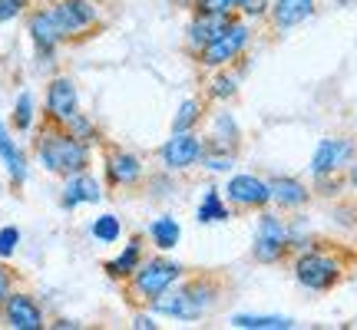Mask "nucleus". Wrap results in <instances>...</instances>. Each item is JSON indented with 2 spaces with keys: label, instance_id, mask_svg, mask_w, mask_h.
<instances>
[{
  "label": "nucleus",
  "instance_id": "1",
  "mask_svg": "<svg viewBox=\"0 0 357 330\" xmlns=\"http://www.w3.org/2000/svg\"><path fill=\"white\" fill-rule=\"evenodd\" d=\"M222 297V284L208 274L199 278H182L176 288H169L166 294H159L155 301H149V311L155 317H172V320H202Z\"/></svg>",
  "mask_w": 357,
  "mask_h": 330
},
{
  "label": "nucleus",
  "instance_id": "2",
  "mask_svg": "<svg viewBox=\"0 0 357 330\" xmlns=\"http://www.w3.org/2000/svg\"><path fill=\"white\" fill-rule=\"evenodd\" d=\"M33 149H37V162L50 175H60V178L86 172L89 165H93V146L73 139L63 126H53V123H47V126L40 129Z\"/></svg>",
  "mask_w": 357,
  "mask_h": 330
},
{
  "label": "nucleus",
  "instance_id": "3",
  "mask_svg": "<svg viewBox=\"0 0 357 330\" xmlns=\"http://www.w3.org/2000/svg\"><path fill=\"white\" fill-rule=\"evenodd\" d=\"M344 258L334 251V248H305V251H294V281L305 288V291L324 294L334 291L341 281H344Z\"/></svg>",
  "mask_w": 357,
  "mask_h": 330
},
{
  "label": "nucleus",
  "instance_id": "4",
  "mask_svg": "<svg viewBox=\"0 0 357 330\" xmlns=\"http://www.w3.org/2000/svg\"><path fill=\"white\" fill-rule=\"evenodd\" d=\"M182 278H185V267L159 251L155 258H142V265L126 278L129 297L139 301V304H149L159 294H166L169 288H176Z\"/></svg>",
  "mask_w": 357,
  "mask_h": 330
},
{
  "label": "nucleus",
  "instance_id": "5",
  "mask_svg": "<svg viewBox=\"0 0 357 330\" xmlns=\"http://www.w3.org/2000/svg\"><path fill=\"white\" fill-rule=\"evenodd\" d=\"M248 43H252V20H245V17L235 13L229 24L222 26L215 37L195 53V60H199V66L208 70V73H212V70H225V66H231L235 60H242L245 50H248Z\"/></svg>",
  "mask_w": 357,
  "mask_h": 330
},
{
  "label": "nucleus",
  "instance_id": "6",
  "mask_svg": "<svg viewBox=\"0 0 357 330\" xmlns=\"http://www.w3.org/2000/svg\"><path fill=\"white\" fill-rule=\"evenodd\" d=\"M288 254H291V244H288V218L261 208L258 212L255 238H252V258H255L258 265H278Z\"/></svg>",
  "mask_w": 357,
  "mask_h": 330
},
{
  "label": "nucleus",
  "instance_id": "7",
  "mask_svg": "<svg viewBox=\"0 0 357 330\" xmlns=\"http://www.w3.org/2000/svg\"><path fill=\"white\" fill-rule=\"evenodd\" d=\"M50 17L56 20L63 40H79V37H89L96 26H100V7L93 0H50L47 3Z\"/></svg>",
  "mask_w": 357,
  "mask_h": 330
},
{
  "label": "nucleus",
  "instance_id": "8",
  "mask_svg": "<svg viewBox=\"0 0 357 330\" xmlns=\"http://www.w3.org/2000/svg\"><path fill=\"white\" fill-rule=\"evenodd\" d=\"M205 152V136H199V129L189 132H172L162 146H159V165L166 172H189L199 165Z\"/></svg>",
  "mask_w": 357,
  "mask_h": 330
},
{
  "label": "nucleus",
  "instance_id": "9",
  "mask_svg": "<svg viewBox=\"0 0 357 330\" xmlns=\"http://www.w3.org/2000/svg\"><path fill=\"white\" fill-rule=\"evenodd\" d=\"M222 198L238 212H261V208L271 205V189H268V178L252 175V172H235L225 182Z\"/></svg>",
  "mask_w": 357,
  "mask_h": 330
},
{
  "label": "nucleus",
  "instance_id": "10",
  "mask_svg": "<svg viewBox=\"0 0 357 330\" xmlns=\"http://www.w3.org/2000/svg\"><path fill=\"white\" fill-rule=\"evenodd\" d=\"M354 159H357V139H347V136L321 139L314 155H311V178L337 175V172H344Z\"/></svg>",
  "mask_w": 357,
  "mask_h": 330
},
{
  "label": "nucleus",
  "instance_id": "11",
  "mask_svg": "<svg viewBox=\"0 0 357 330\" xmlns=\"http://www.w3.org/2000/svg\"><path fill=\"white\" fill-rule=\"evenodd\" d=\"M26 33H30L33 47H37L40 66H50L53 60H56V50L66 43L63 33H60V26H56V20L50 17V10H47V7L30 10V17H26Z\"/></svg>",
  "mask_w": 357,
  "mask_h": 330
},
{
  "label": "nucleus",
  "instance_id": "12",
  "mask_svg": "<svg viewBox=\"0 0 357 330\" xmlns=\"http://www.w3.org/2000/svg\"><path fill=\"white\" fill-rule=\"evenodd\" d=\"M0 317L13 330H43L47 327V314L40 301L30 291H10V297L0 304Z\"/></svg>",
  "mask_w": 357,
  "mask_h": 330
},
{
  "label": "nucleus",
  "instance_id": "13",
  "mask_svg": "<svg viewBox=\"0 0 357 330\" xmlns=\"http://www.w3.org/2000/svg\"><path fill=\"white\" fill-rule=\"evenodd\" d=\"M79 109V89L70 77H53L43 93V119L53 126H63L70 116Z\"/></svg>",
  "mask_w": 357,
  "mask_h": 330
},
{
  "label": "nucleus",
  "instance_id": "14",
  "mask_svg": "<svg viewBox=\"0 0 357 330\" xmlns=\"http://www.w3.org/2000/svg\"><path fill=\"white\" fill-rule=\"evenodd\" d=\"M102 172H106L109 189H136L146 178V162L142 155L129 152V149H109L102 159Z\"/></svg>",
  "mask_w": 357,
  "mask_h": 330
},
{
  "label": "nucleus",
  "instance_id": "15",
  "mask_svg": "<svg viewBox=\"0 0 357 330\" xmlns=\"http://www.w3.org/2000/svg\"><path fill=\"white\" fill-rule=\"evenodd\" d=\"M102 202V182L93 172H77V175L63 178V191H60V205L66 212H73L79 205H100Z\"/></svg>",
  "mask_w": 357,
  "mask_h": 330
},
{
  "label": "nucleus",
  "instance_id": "16",
  "mask_svg": "<svg viewBox=\"0 0 357 330\" xmlns=\"http://www.w3.org/2000/svg\"><path fill=\"white\" fill-rule=\"evenodd\" d=\"M268 189H271V205L278 208V212H298V208H305L311 202V185L301 182V178L294 175H275L268 178Z\"/></svg>",
  "mask_w": 357,
  "mask_h": 330
},
{
  "label": "nucleus",
  "instance_id": "17",
  "mask_svg": "<svg viewBox=\"0 0 357 330\" xmlns=\"http://www.w3.org/2000/svg\"><path fill=\"white\" fill-rule=\"evenodd\" d=\"M235 13H199V10H192V20H189V26H185V47H189V53L195 56V53L202 50L208 40L215 37L222 26L229 24Z\"/></svg>",
  "mask_w": 357,
  "mask_h": 330
},
{
  "label": "nucleus",
  "instance_id": "18",
  "mask_svg": "<svg viewBox=\"0 0 357 330\" xmlns=\"http://www.w3.org/2000/svg\"><path fill=\"white\" fill-rule=\"evenodd\" d=\"M0 162H3V168H7L13 189H20V185L26 182L30 162H26V152L17 146V139L10 136V129H7V123H3V119H0Z\"/></svg>",
  "mask_w": 357,
  "mask_h": 330
},
{
  "label": "nucleus",
  "instance_id": "19",
  "mask_svg": "<svg viewBox=\"0 0 357 330\" xmlns=\"http://www.w3.org/2000/svg\"><path fill=\"white\" fill-rule=\"evenodd\" d=\"M314 17V0H271L268 20L275 30H294Z\"/></svg>",
  "mask_w": 357,
  "mask_h": 330
},
{
  "label": "nucleus",
  "instance_id": "20",
  "mask_svg": "<svg viewBox=\"0 0 357 330\" xmlns=\"http://www.w3.org/2000/svg\"><path fill=\"white\" fill-rule=\"evenodd\" d=\"M205 142L238 152V146H242V126H238V119H235L229 109H218V113L212 116V132H208Z\"/></svg>",
  "mask_w": 357,
  "mask_h": 330
},
{
  "label": "nucleus",
  "instance_id": "21",
  "mask_svg": "<svg viewBox=\"0 0 357 330\" xmlns=\"http://www.w3.org/2000/svg\"><path fill=\"white\" fill-rule=\"evenodd\" d=\"M142 258H146V254H142V238L136 235V238H129V244L116 254L113 261H106V265H102V271H106L113 281H126L129 274L142 265Z\"/></svg>",
  "mask_w": 357,
  "mask_h": 330
},
{
  "label": "nucleus",
  "instance_id": "22",
  "mask_svg": "<svg viewBox=\"0 0 357 330\" xmlns=\"http://www.w3.org/2000/svg\"><path fill=\"white\" fill-rule=\"evenodd\" d=\"M238 86H242V77H238L231 66H225V70H212V77H208V83H205V100L229 102V100L238 96Z\"/></svg>",
  "mask_w": 357,
  "mask_h": 330
},
{
  "label": "nucleus",
  "instance_id": "23",
  "mask_svg": "<svg viewBox=\"0 0 357 330\" xmlns=\"http://www.w3.org/2000/svg\"><path fill=\"white\" fill-rule=\"evenodd\" d=\"M146 235H149V242H153L155 251L166 254V251H172L178 244V238H182V225H178L172 215H159L149 221V231H146Z\"/></svg>",
  "mask_w": 357,
  "mask_h": 330
},
{
  "label": "nucleus",
  "instance_id": "24",
  "mask_svg": "<svg viewBox=\"0 0 357 330\" xmlns=\"http://www.w3.org/2000/svg\"><path fill=\"white\" fill-rule=\"evenodd\" d=\"M231 218V205L222 198L218 189H205L202 202L195 208V221L199 225H215V221H229Z\"/></svg>",
  "mask_w": 357,
  "mask_h": 330
},
{
  "label": "nucleus",
  "instance_id": "25",
  "mask_svg": "<svg viewBox=\"0 0 357 330\" xmlns=\"http://www.w3.org/2000/svg\"><path fill=\"white\" fill-rule=\"evenodd\" d=\"M231 327L238 330H291L294 320L281 317V314H235Z\"/></svg>",
  "mask_w": 357,
  "mask_h": 330
},
{
  "label": "nucleus",
  "instance_id": "26",
  "mask_svg": "<svg viewBox=\"0 0 357 330\" xmlns=\"http://www.w3.org/2000/svg\"><path fill=\"white\" fill-rule=\"evenodd\" d=\"M202 119H205V100L189 96V100L178 102L176 116H172V132H189V129H199Z\"/></svg>",
  "mask_w": 357,
  "mask_h": 330
},
{
  "label": "nucleus",
  "instance_id": "27",
  "mask_svg": "<svg viewBox=\"0 0 357 330\" xmlns=\"http://www.w3.org/2000/svg\"><path fill=\"white\" fill-rule=\"evenodd\" d=\"M235 162H238V152H235V149H222V146H208V142H205V152H202V159H199V165H202L205 172H212V175L231 172Z\"/></svg>",
  "mask_w": 357,
  "mask_h": 330
},
{
  "label": "nucleus",
  "instance_id": "28",
  "mask_svg": "<svg viewBox=\"0 0 357 330\" xmlns=\"http://www.w3.org/2000/svg\"><path fill=\"white\" fill-rule=\"evenodd\" d=\"M37 96L30 93V89H24L20 96H17V102H13V129L17 132H30V129L37 126Z\"/></svg>",
  "mask_w": 357,
  "mask_h": 330
},
{
  "label": "nucleus",
  "instance_id": "29",
  "mask_svg": "<svg viewBox=\"0 0 357 330\" xmlns=\"http://www.w3.org/2000/svg\"><path fill=\"white\" fill-rule=\"evenodd\" d=\"M63 129L73 136V139H79V142H86V146H96V142L102 139L100 136V126L93 123V116H86L83 109H77V113L70 116L63 123Z\"/></svg>",
  "mask_w": 357,
  "mask_h": 330
},
{
  "label": "nucleus",
  "instance_id": "30",
  "mask_svg": "<svg viewBox=\"0 0 357 330\" xmlns=\"http://www.w3.org/2000/svg\"><path fill=\"white\" fill-rule=\"evenodd\" d=\"M89 235H93V242H100V244H116L119 242V235H123V221H119V215L106 212V215L93 218Z\"/></svg>",
  "mask_w": 357,
  "mask_h": 330
},
{
  "label": "nucleus",
  "instance_id": "31",
  "mask_svg": "<svg viewBox=\"0 0 357 330\" xmlns=\"http://www.w3.org/2000/svg\"><path fill=\"white\" fill-rule=\"evenodd\" d=\"M268 10H271V0H238V7H235V13L238 17H245V20H268Z\"/></svg>",
  "mask_w": 357,
  "mask_h": 330
},
{
  "label": "nucleus",
  "instance_id": "32",
  "mask_svg": "<svg viewBox=\"0 0 357 330\" xmlns=\"http://www.w3.org/2000/svg\"><path fill=\"white\" fill-rule=\"evenodd\" d=\"M17 244H20V228H13V225H7V228H0V261H7V258H13V251H17Z\"/></svg>",
  "mask_w": 357,
  "mask_h": 330
},
{
  "label": "nucleus",
  "instance_id": "33",
  "mask_svg": "<svg viewBox=\"0 0 357 330\" xmlns=\"http://www.w3.org/2000/svg\"><path fill=\"white\" fill-rule=\"evenodd\" d=\"M192 10L199 13H235V0H192Z\"/></svg>",
  "mask_w": 357,
  "mask_h": 330
},
{
  "label": "nucleus",
  "instance_id": "34",
  "mask_svg": "<svg viewBox=\"0 0 357 330\" xmlns=\"http://www.w3.org/2000/svg\"><path fill=\"white\" fill-rule=\"evenodd\" d=\"M26 13V0H0V24H10Z\"/></svg>",
  "mask_w": 357,
  "mask_h": 330
},
{
  "label": "nucleus",
  "instance_id": "35",
  "mask_svg": "<svg viewBox=\"0 0 357 330\" xmlns=\"http://www.w3.org/2000/svg\"><path fill=\"white\" fill-rule=\"evenodd\" d=\"M10 291H13V271L0 261V304L10 297Z\"/></svg>",
  "mask_w": 357,
  "mask_h": 330
},
{
  "label": "nucleus",
  "instance_id": "36",
  "mask_svg": "<svg viewBox=\"0 0 357 330\" xmlns=\"http://www.w3.org/2000/svg\"><path fill=\"white\" fill-rule=\"evenodd\" d=\"M132 327L136 330H155L159 324H155V314L149 311V314H136V317H132Z\"/></svg>",
  "mask_w": 357,
  "mask_h": 330
},
{
  "label": "nucleus",
  "instance_id": "37",
  "mask_svg": "<svg viewBox=\"0 0 357 330\" xmlns=\"http://www.w3.org/2000/svg\"><path fill=\"white\" fill-rule=\"evenodd\" d=\"M47 327H56V330H77L79 324H77V320H66V317H60V320H56V324H47Z\"/></svg>",
  "mask_w": 357,
  "mask_h": 330
},
{
  "label": "nucleus",
  "instance_id": "38",
  "mask_svg": "<svg viewBox=\"0 0 357 330\" xmlns=\"http://www.w3.org/2000/svg\"><path fill=\"white\" fill-rule=\"evenodd\" d=\"M347 185H351V189H357V159L347 165Z\"/></svg>",
  "mask_w": 357,
  "mask_h": 330
},
{
  "label": "nucleus",
  "instance_id": "39",
  "mask_svg": "<svg viewBox=\"0 0 357 330\" xmlns=\"http://www.w3.org/2000/svg\"><path fill=\"white\" fill-rule=\"evenodd\" d=\"M172 7H185V10H192V0H169Z\"/></svg>",
  "mask_w": 357,
  "mask_h": 330
},
{
  "label": "nucleus",
  "instance_id": "40",
  "mask_svg": "<svg viewBox=\"0 0 357 330\" xmlns=\"http://www.w3.org/2000/svg\"><path fill=\"white\" fill-rule=\"evenodd\" d=\"M334 3H341V7H347V3H357V0H334Z\"/></svg>",
  "mask_w": 357,
  "mask_h": 330
},
{
  "label": "nucleus",
  "instance_id": "41",
  "mask_svg": "<svg viewBox=\"0 0 357 330\" xmlns=\"http://www.w3.org/2000/svg\"><path fill=\"white\" fill-rule=\"evenodd\" d=\"M235 3H238V0H235Z\"/></svg>",
  "mask_w": 357,
  "mask_h": 330
}]
</instances>
